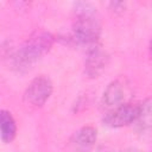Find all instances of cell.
Instances as JSON below:
<instances>
[{"label": "cell", "instance_id": "obj_1", "mask_svg": "<svg viewBox=\"0 0 152 152\" xmlns=\"http://www.w3.org/2000/svg\"><path fill=\"white\" fill-rule=\"evenodd\" d=\"M76 17L72 25V38L88 49L99 45L101 34V24L95 8L87 2L76 4Z\"/></svg>", "mask_w": 152, "mask_h": 152}, {"label": "cell", "instance_id": "obj_2", "mask_svg": "<svg viewBox=\"0 0 152 152\" xmlns=\"http://www.w3.org/2000/svg\"><path fill=\"white\" fill-rule=\"evenodd\" d=\"M53 42L55 38L49 32L42 31L33 33L13 55V66L18 71H26L50 51Z\"/></svg>", "mask_w": 152, "mask_h": 152}, {"label": "cell", "instance_id": "obj_3", "mask_svg": "<svg viewBox=\"0 0 152 152\" xmlns=\"http://www.w3.org/2000/svg\"><path fill=\"white\" fill-rule=\"evenodd\" d=\"M52 90L51 80L45 75H40L30 82L25 90L24 99L32 107H42L50 99Z\"/></svg>", "mask_w": 152, "mask_h": 152}, {"label": "cell", "instance_id": "obj_4", "mask_svg": "<svg viewBox=\"0 0 152 152\" xmlns=\"http://www.w3.org/2000/svg\"><path fill=\"white\" fill-rule=\"evenodd\" d=\"M140 109L141 103H124L120 107L108 112L103 118V124L112 128L131 125L138 120Z\"/></svg>", "mask_w": 152, "mask_h": 152}, {"label": "cell", "instance_id": "obj_5", "mask_svg": "<svg viewBox=\"0 0 152 152\" xmlns=\"http://www.w3.org/2000/svg\"><path fill=\"white\" fill-rule=\"evenodd\" d=\"M97 139V132L91 126H84L77 129L69 139V152H90Z\"/></svg>", "mask_w": 152, "mask_h": 152}, {"label": "cell", "instance_id": "obj_6", "mask_svg": "<svg viewBox=\"0 0 152 152\" xmlns=\"http://www.w3.org/2000/svg\"><path fill=\"white\" fill-rule=\"evenodd\" d=\"M109 57L100 45L87 50V58L84 63V71L89 77H97L107 66Z\"/></svg>", "mask_w": 152, "mask_h": 152}, {"label": "cell", "instance_id": "obj_7", "mask_svg": "<svg viewBox=\"0 0 152 152\" xmlns=\"http://www.w3.org/2000/svg\"><path fill=\"white\" fill-rule=\"evenodd\" d=\"M125 100V90L120 81H113L110 82L107 88L104 89L101 99V107L107 110H113L121 104H124Z\"/></svg>", "mask_w": 152, "mask_h": 152}, {"label": "cell", "instance_id": "obj_8", "mask_svg": "<svg viewBox=\"0 0 152 152\" xmlns=\"http://www.w3.org/2000/svg\"><path fill=\"white\" fill-rule=\"evenodd\" d=\"M0 131L1 140L5 144L11 142L17 135V125L15 120L8 110L2 109L0 113Z\"/></svg>", "mask_w": 152, "mask_h": 152}, {"label": "cell", "instance_id": "obj_9", "mask_svg": "<svg viewBox=\"0 0 152 152\" xmlns=\"http://www.w3.org/2000/svg\"><path fill=\"white\" fill-rule=\"evenodd\" d=\"M135 122L141 132H146L152 128V100H147L141 103L140 114Z\"/></svg>", "mask_w": 152, "mask_h": 152}, {"label": "cell", "instance_id": "obj_10", "mask_svg": "<svg viewBox=\"0 0 152 152\" xmlns=\"http://www.w3.org/2000/svg\"><path fill=\"white\" fill-rule=\"evenodd\" d=\"M109 7L114 12H122L125 10V2H121V1H112V2H109Z\"/></svg>", "mask_w": 152, "mask_h": 152}, {"label": "cell", "instance_id": "obj_11", "mask_svg": "<svg viewBox=\"0 0 152 152\" xmlns=\"http://www.w3.org/2000/svg\"><path fill=\"white\" fill-rule=\"evenodd\" d=\"M119 152H141L140 150L135 148V147H129V148H125L122 151H119Z\"/></svg>", "mask_w": 152, "mask_h": 152}, {"label": "cell", "instance_id": "obj_12", "mask_svg": "<svg viewBox=\"0 0 152 152\" xmlns=\"http://www.w3.org/2000/svg\"><path fill=\"white\" fill-rule=\"evenodd\" d=\"M150 53H151V57H152V38H151V42H150Z\"/></svg>", "mask_w": 152, "mask_h": 152}]
</instances>
